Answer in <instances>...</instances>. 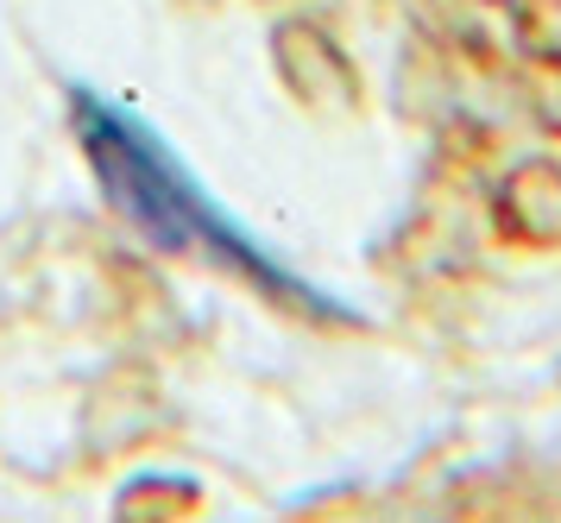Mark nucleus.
Masks as SVG:
<instances>
[{
	"mask_svg": "<svg viewBox=\"0 0 561 523\" xmlns=\"http://www.w3.org/2000/svg\"><path fill=\"white\" fill-rule=\"evenodd\" d=\"M70 126H77L82 158L102 183V196L114 202V215L139 227L152 247L228 265L247 284H259L265 297L341 316V297L322 291L316 277H304L290 259H278L221 196H208V183L190 171V158L139 107H127L121 95H107L95 82H70Z\"/></svg>",
	"mask_w": 561,
	"mask_h": 523,
	"instance_id": "1",
	"label": "nucleus"
}]
</instances>
